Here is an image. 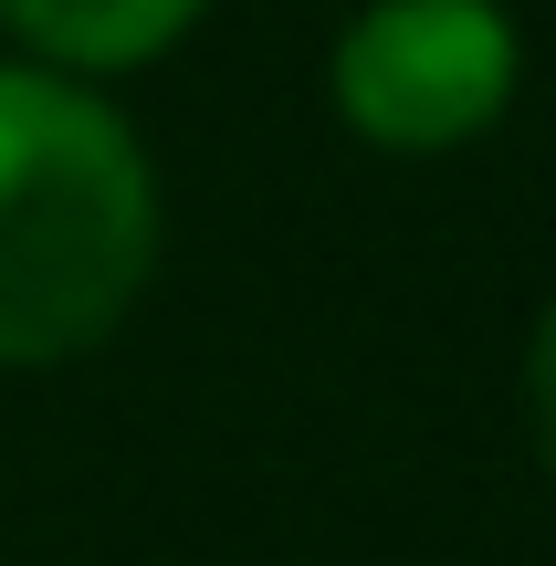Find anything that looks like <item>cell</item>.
Segmentation results:
<instances>
[{
	"label": "cell",
	"mask_w": 556,
	"mask_h": 566,
	"mask_svg": "<svg viewBox=\"0 0 556 566\" xmlns=\"http://www.w3.org/2000/svg\"><path fill=\"white\" fill-rule=\"evenodd\" d=\"M504 95H515V21L494 0H368L336 42V116L399 158L483 137Z\"/></svg>",
	"instance_id": "obj_2"
},
{
	"label": "cell",
	"mask_w": 556,
	"mask_h": 566,
	"mask_svg": "<svg viewBox=\"0 0 556 566\" xmlns=\"http://www.w3.org/2000/svg\"><path fill=\"white\" fill-rule=\"evenodd\" d=\"M525 409H536V451H546V472H556V304H546V325H536V357H525Z\"/></svg>",
	"instance_id": "obj_4"
},
{
	"label": "cell",
	"mask_w": 556,
	"mask_h": 566,
	"mask_svg": "<svg viewBox=\"0 0 556 566\" xmlns=\"http://www.w3.org/2000/svg\"><path fill=\"white\" fill-rule=\"evenodd\" d=\"M0 21L53 74H126V63L168 53L200 21V0H0Z\"/></svg>",
	"instance_id": "obj_3"
},
{
	"label": "cell",
	"mask_w": 556,
	"mask_h": 566,
	"mask_svg": "<svg viewBox=\"0 0 556 566\" xmlns=\"http://www.w3.org/2000/svg\"><path fill=\"white\" fill-rule=\"evenodd\" d=\"M158 263V189L95 84L0 63V367H53L116 336Z\"/></svg>",
	"instance_id": "obj_1"
}]
</instances>
